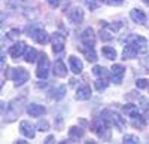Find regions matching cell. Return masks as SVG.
<instances>
[{"mask_svg": "<svg viewBox=\"0 0 149 144\" xmlns=\"http://www.w3.org/2000/svg\"><path fill=\"white\" fill-rule=\"evenodd\" d=\"M45 143H46V144H49V143H54V137H52V135H49V137L45 140Z\"/></svg>", "mask_w": 149, "mask_h": 144, "instance_id": "cell-37", "label": "cell"}, {"mask_svg": "<svg viewBox=\"0 0 149 144\" xmlns=\"http://www.w3.org/2000/svg\"><path fill=\"white\" fill-rule=\"evenodd\" d=\"M67 18L73 22V24H81L84 19V10L81 8H72L67 12Z\"/></svg>", "mask_w": 149, "mask_h": 144, "instance_id": "cell-11", "label": "cell"}, {"mask_svg": "<svg viewBox=\"0 0 149 144\" xmlns=\"http://www.w3.org/2000/svg\"><path fill=\"white\" fill-rule=\"evenodd\" d=\"M98 2H104V3H107V0H98Z\"/></svg>", "mask_w": 149, "mask_h": 144, "instance_id": "cell-40", "label": "cell"}, {"mask_svg": "<svg viewBox=\"0 0 149 144\" xmlns=\"http://www.w3.org/2000/svg\"><path fill=\"white\" fill-rule=\"evenodd\" d=\"M124 3V0H107V5L110 6H121Z\"/></svg>", "mask_w": 149, "mask_h": 144, "instance_id": "cell-35", "label": "cell"}, {"mask_svg": "<svg viewBox=\"0 0 149 144\" xmlns=\"http://www.w3.org/2000/svg\"><path fill=\"white\" fill-rule=\"evenodd\" d=\"M136 86H137L139 89H145L149 86V80L148 79H137L136 80Z\"/></svg>", "mask_w": 149, "mask_h": 144, "instance_id": "cell-31", "label": "cell"}, {"mask_svg": "<svg viewBox=\"0 0 149 144\" xmlns=\"http://www.w3.org/2000/svg\"><path fill=\"white\" fill-rule=\"evenodd\" d=\"M69 137L70 140H79L84 137V129L82 128H78V126H72L69 129Z\"/></svg>", "mask_w": 149, "mask_h": 144, "instance_id": "cell-22", "label": "cell"}, {"mask_svg": "<svg viewBox=\"0 0 149 144\" xmlns=\"http://www.w3.org/2000/svg\"><path fill=\"white\" fill-rule=\"evenodd\" d=\"M124 112H125V114H128L130 117H136V116H139L137 105H134V104H127V105H124Z\"/></svg>", "mask_w": 149, "mask_h": 144, "instance_id": "cell-25", "label": "cell"}, {"mask_svg": "<svg viewBox=\"0 0 149 144\" xmlns=\"http://www.w3.org/2000/svg\"><path fill=\"white\" fill-rule=\"evenodd\" d=\"M49 73V59L46 56V54H42L39 56V65H37V71L36 74L39 79H46Z\"/></svg>", "mask_w": 149, "mask_h": 144, "instance_id": "cell-7", "label": "cell"}, {"mask_svg": "<svg viewBox=\"0 0 149 144\" xmlns=\"http://www.w3.org/2000/svg\"><path fill=\"white\" fill-rule=\"evenodd\" d=\"M64 95H66V86H58V88H54L52 91V98L55 101H60V100H63L64 98Z\"/></svg>", "mask_w": 149, "mask_h": 144, "instance_id": "cell-24", "label": "cell"}, {"mask_svg": "<svg viewBox=\"0 0 149 144\" xmlns=\"http://www.w3.org/2000/svg\"><path fill=\"white\" fill-rule=\"evenodd\" d=\"M82 52L86 58V61H90V63H94L95 59H97V54L94 52V48L91 46H86V48H82Z\"/></svg>", "mask_w": 149, "mask_h": 144, "instance_id": "cell-21", "label": "cell"}, {"mask_svg": "<svg viewBox=\"0 0 149 144\" xmlns=\"http://www.w3.org/2000/svg\"><path fill=\"white\" fill-rule=\"evenodd\" d=\"M37 129L40 131V132H46V131H49V123L48 121H45V119H40V121H37Z\"/></svg>", "mask_w": 149, "mask_h": 144, "instance_id": "cell-29", "label": "cell"}, {"mask_svg": "<svg viewBox=\"0 0 149 144\" xmlns=\"http://www.w3.org/2000/svg\"><path fill=\"white\" fill-rule=\"evenodd\" d=\"M8 77H10L12 80H14L15 86H21V85H24L26 82H29L30 74H29V71H27L26 68L17 67V68H9V71H8Z\"/></svg>", "mask_w": 149, "mask_h": 144, "instance_id": "cell-3", "label": "cell"}, {"mask_svg": "<svg viewBox=\"0 0 149 144\" xmlns=\"http://www.w3.org/2000/svg\"><path fill=\"white\" fill-rule=\"evenodd\" d=\"M69 63H70V70L73 71L74 74H81L82 73V70H84V64H82V61L79 58H76V56H70L69 58Z\"/></svg>", "mask_w": 149, "mask_h": 144, "instance_id": "cell-17", "label": "cell"}, {"mask_svg": "<svg viewBox=\"0 0 149 144\" xmlns=\"http://www.w3.org/2000/svg\"><path fill=\"white\" fill-rule=\"evenodd\" d=\"M97 2H98V0H85V6L88 8L90 10H95L97 6H98Z\"/></svg>", "mask_w": 149, "mask_h": 144, "instance_id": "cell-34", "label": "cell"}, {"mask_svg": "<svg viewBox=\"0 0 149 144\" xmlns=\"http://www.w3.org/2000/svg\"><path fill=\"white\" fill-rule=\"evenodd\" d=\"M122 141L125 143V144H137L140 140H139L137 137H136V135H125Z\"/></svg>", "mask_w": 149, "mask_h": 144, "instance_id": "cell-30", "label": "cell"}, {"mask_svg": "<svg viewBox=\"0 0 149 144\" xmlns=\"http://www.w3.org/2000/svg\"><path fill=\"white\" fill-rule=\"evenodd\" d=\"M6 37H8L9 40H18V37H19V30H17V28L10 30V31L8 33Z\"/></svg>", "mask_w": 149, "mask_h": 144, "instance_id": "cell-32", "label": "cell"}, {"mask_svg": "<svg viewBox=\"0 0 149 144\" xmlns=\"http://www.w3.org/2000/svg\"><path fill=\"white\" fill-rule=\"evenodd\" d=\"M64 46H66V37H64V34L54 33L52 34V51L55 54H60L61 51L64 49Z\"/></svg>", "mask_w": 149, "mask_h": 144, "instance_id": "cell-9", "label": "cell"}, {"mask_svg": "<svg viewBox=\"0 0 149 144\" xmlns=\"http://www.w3.org/2000/svg\"><path fill=\"white\" fill-rule=\"evenodd\" d=\"M36 58H37V51L34 49V48H27L26 52H24V59H26V63L31 64L36 61Z\"/></svg>", "mask_w": 149, "mask_h": 144, "instance_id": "cell-20", "label": "cell"}, {"mask_svg": "<svg viewBox=\"0 0 149 144\" xmlns=\"http://www.w3.org/2000/svg\"><path fill=\"white\" fill-rule=\"evenodd\" d=\"M102 117L106 121V123L109 126H113L118 131H122L124 128H125V121H124V117H121L118 113L112 112V110H103L102 112Z\"/></svg>", "mask_w": 149, "mask_h": 144, "instance_id": "cell-1", "label": "cell"}, {"mask_svg": "<svg viewBox=\"0 0 149 144\" xmlns=\"http://www.w3.org/2000/svg\"><path fill=\"white\" fill-rule=\"evenodd\" d=\"M93 73L95 76H106V68L104 67H100V65H95L93 68Z\"/></svg>", "mask_w": 149, "mask_h": 144, "instance_id": "cell-33", "label": "cell"}, {"mask_svg": "<svg viewBox=\"0 0 149 144\" xmlns=\"http://www.w3.org/2000/svg\"><path fill=\"white\" fill-rule=\"evenodd\" d=\"M137 51H136L134 49V48L131 46V45H128L127 43V46L125 48H124V52H122V58L124 59H133V58H136V56H137Z\"/></svg>", "mask_w": 149, "mask_h": 144, "instance_id": "cell-19", "label": "cell"}, {"mask_svg": "<svg viewBox=\"0 0 149 144\" xmlns=\"http://www.w3.org/2000/svg\"><path fill=\"white\" fill-rule=\"evenodd\" d=\"M26 46H27V45L24 43V42H17L14 46H10V49H9V55H10L12 58H14V59H17L18 56H21L24 52H26V49H27Z\"/></svg>", "mask_w": 149, "mask_h": 144, "instance_id": "cell-12", "label": "cell"}, {"mask_svg": "<svg viewBox=\"0 0 149 144\" xmlns=\"http://www.w3.org/2000/svg\"><path fill=\"white\" fill-rule=\"evenodd\" d=\"M46 2L51 8H58L60 6V0H46Z\"/></svg>", "mask_w": 149, "mask_h": 144, "instance_id": "cell-36", "label": "cell"}, {"mask_svg": "<svg viewBox=\"0 0 149 144\" xmlns=\"http://www.w3.org/2000/svg\"><path fill=\"white\" fill-rule=\"evenodd\" d=\"M98 36H100V39L103 42H109L113 39V34H112V30H109L107 27H102L100 31H98Z\"/></svg>", "mask_w": 149, "mask_h": 144, "instance_id": "cell-23", "label": "cell"}, {"mask_svg": "<svg viewBox=\"0 0 149 144\" xmlns=\"http://www.w3.org/2000/svg\"><path fill=\"white\" fill-rule=\"evenodd\" d=\"M131 125H133L134 128H137V129H143L145 125H146V117H142L140 114H139V116H136V117H133Z\"/></svg>", "mask_w": 149, "mask_h": 144, "instance_id": "cell-26", "label": "cell"}, {"mask_svg": "<svg viewBox=\"0 0 149 144\" xmlns=\"http://www.w3.org/2000/svg\"><path fill=\"white\" fill-rule=\"evenodd\" d=\"M143 3H146V5H149V0H143Z\"/></svg>", "mask_w": 149, "mask_h": 144, "instance_id": "cell-39", "label": "cell"}, {"mask_svg": "<svg viewBox=\"0 0 149 144\" xmlns=\"http://www.w3.org/2000/svg\"><path fill=\"white\" fill-rule=\"evenodd\" d=\"M19 131H21V134L24 137H27V138H34V128L30 122L27 121H22L19 123Z\"/></svg>", "mask_w": 149, "mask_h": 144, "instance_id": "cell-15", "label": "cell"}, {"mask_svg": "<svg viewBox=\"0 0 149 144\" xmlns=\"http://www.w3.org/2000/svg\"><path fill=\"white\" fill-rule=\"evenodd\" d=\"M110 74H112V80H113L115 85H121L122 83V77L125 74V67L121 64H115L110 68Z\"/></svg>", "mask_w": 149, "mask_h": 144, "instance_id": "cell-8", "label": "cell"}, {"mask_svg": "<svg viewBox=\"0 0 149 144\" xmlns=\"http://www.w3.org/2000/svg\"><path fill=\"white\" fill-rule=\"evenodd\" d=\"M107 85H109V82H107L106 77H104V79H97V80L94 82V86H95V89H97L98 92L104 91V89L107 88Z\"/></svg>", "mask_w": 149, "mask_h": 144, "instance_id": "cell-28", "label": "cell"}, {"mask_svg": "<svg viewBox=\"0 0 149 144\" xmlns=\"http://www.w3.org/2000/svg\"><path fill=\"white\" fill-rule=\"evenodd\" d=\"M102 54L107 59H115L116 58V51L113 49V48H110V46H104L103 49H102Z\"/></svg>", "mask_w": 149, "mask_h": 144, "instance_id": "cell-27", "label": "cell"}, {"mask_svg": "<svg viewBox=\"0 0 149 144\" xmlns=\"http://www.w3.org/2000/svg\"><path fill=\"white\" fill-rule=\"evenodd\" d=\"M27 113L31 117H39V116L46 113V109L43 105H39V104H29L27 105Z\"/></svg>", "mask_w": 149, "mask_h": 144, "instance_id": "cell-14", "label": "cell"}, {"mask_svg": "<svg viewBox=\"0 0 149 144\" xmlns=\"http://www.w3.org/2000/svg\"><path fill=\"white\" fill-rule=\"evenodd\" d=\"M127 43L131 45L139 54H146L148 52V40L143 37V36H130L127 39Z\"/></svg>", "mask_w": 149, "mask_h": 144, "instance_id": "cell-5", "label": "cell"}, {"mask_svg": "<svg viewBox=\"0 0 149 144\" xmlns=\"http://www.w3.org/2000/svg\"><path fill=\"white\" fill-rule=\"evenodd\" d=\"M74 98L79 100V101H86V100H90V98H91V88H90L88 85H84V86L78 88Z\"/></svg>", "mask_w": 149, "mask_h": 144, "instance_id": "cell-13", "label": "cell"}, {"mask_svg": "<svg viewBox=\"0 0 149 144\" xmlns=\"http://www.w3.org/2000/svg\"><path fill=\"white\" fill-rule=\"evenodd\" d=\"M130 18H131L134 22H137V24H145V22H146V14H145L142 9H139V8L131 9Z\"/></svg>", "mask_w": 149, "mask_h": 144, "instance_id": "cell-16", "label": "cell"}, {"mask_svg": "<svg viewBox=\"0 0 149 144\" xmlns=\"http://www.w3.org/2000/svg\"><path fill=\"white\" fill-rule=\"evenodd\" d=\"M54 74L57 77H66L67 76V68H66V64L61 61V59H57L54 63Z\"/></svg>", "mask_w": 149, "mask_h": 144, "instance_id": "cell-18", "label": "cell"}, {"mask_svg": "<svg viewBox=\"0 0 149 144\" xmlns=\"http://www.w3.org/2000/svg\"><path fill=\"white\" fill-rule=\"evenodd\" d=\"M145 117H146V121H149V110L148 109L145 110Z\"/></svg>", "mask_w": 149, "mask_h": 144, "instance_id": "cell-38", "label": "cell"}, {"mask_svg": "<svg viewBox=\"0 0 149 144\" xmlns=\"http://www.w3.org/2000/svg\"><path fill=\"white\" fill-rule=\"evenodd\" d=\"M109 125L106 123V121L103 117H100V119H95V121H93V123H91V131L93 132H95L100 138H104V140H109Z\"/></svg>", "mask_w": 149, "mask_h": 144, "instance_id": "cell-4", "label": "cell"}, {"mask_svg": "<svg viewBox=\"0 0 149 144\" xmlns=\"http://www.w3.org/2000/svg\"><path fill=\"white\" fill-rule=\"evenodd\" d=\"M81 40H82V43H84L85 46L94 48V45H95V34H94V30H93L91 27L85 28V30L82 31V34H81Z\"/></svg>", "mask_w": 149, "mask_h": 144, "instance_id": "cell-10", "label": "cell"}, {"mask_svg": "<svg viewBox=\"0 0 149 144\" xmlns=\"http://www.w3.org/2000/svg\"><path fill=\"white\" fill-rule=\"evenodd\" d=\"M24 97H21L19 100L18 98H15L14 101H10V104H9V107H8V114H6V122H12V121H15L17 119V116L21 113V104L24 103Z\"/></svg>", "mask_w": 149, "mask_h": 144, "instance_id": "cell-6", "label": "cell"}, {"mask_svg": "<svg viewBox=\"0 0 149 144\" xmlns=\"http://www.w3.org/2000/svg\"><path fill=\"white\" fill-rule=\"evenodd\" d=\"M26 33H27L29 36H31V39H33L36 43H39V45H45V43L49 42V34H48L45 30H42L40 27L33 25V24L26 27Z\"/></svg>", "mask_w": 149, "mask_h": 144, "instance_id": "cell-2", "label": "cell"}]
</instances>
